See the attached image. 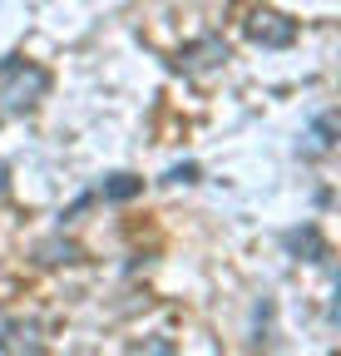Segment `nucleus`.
Returning <instances> with one entry per match:
<instances>
[{
  "mask_svg": "<svg viewBox=\"0 0 341 356\" xmlns=\"http://www.w3.org/2000/svg\"><path fill=\"white\" fill-rule=\"evenodd\" d=\"M50 89V74L40 70L35 60H0V119H15V114H30Z\"/></svg>",
  "mask_w": 341,
  "mask_h": 356,
  "instance_id": "1",
  "label": "nucleus"
},
{
  "mask_svg": "<svg viewBox=\"0 0 341 356\" xmlns=\"http://www.w3.org/2000/svg\"><path fill=\"white\" fill-rule=\"evenodd\" d=\"M242 30H247L252 44H263V50H287L297 40V20H287L282 10H263V6L242 20Z\"/></svg>",
  "mask_w": 341,
  "mask_h": 356,
  "instance_id": "2",
  "label": "nucleus"
},
{
  "mask_svg": "<svg viewBox=\"0 0 341 356\" xmlns=\"http://www.w3.org/2000/svg\"><path fill=\"white\" fill-rule=\"evenodd\" d=\"M174 65H178L183 74H213V70H223V65H228V44H223V35H203L198 44L178 50Z\"/></svg>",
  "mask_w": 341,
  "mask_h": 356,
  "instance_id": "3",
  "label": "nucleus"
},
{
  "mask_svg": "<svg viewBox=\"0 0 341 356\" xmlns=\"http://www.w3.org/2000/svg\"><path fill=\"white\" fill-rule=\"evenodd\" d=\"M282 248L297 252L302 262H326V243H322V233L312 228V222H307V228H287L282 233Z\"/></svg>",
  "mask_w": 341,
  "mask_h": 356,
  "instance_id": "4",
  "label": "nucleus"
},
{
  "mask_svg": "<svg viewBox=\"0 0 341 356\" xmlns=\"http://www.w3.org/2000/svg\"><path fill=\"white\" fill-rule=\"evenodd\" d=\"M0 351H30V356H40V351H45L40 327L35 322H6V332H0Z\"/></svg>",
  "mask_w": 341,
  "mask_h": 356,
  "instance_id": "5",
  "label": "nucleus"
},
{
  "mask_svg": "<svg viewBox=\"0 0 341 356\" xmlns=\"http://www.w3.org/2000/svg\"><path fill=\"white\" fill-rule=\"evenodd\" d=\"M331 149H336V114H317L302 154H307V159H322V154H331Z\"/></svg>",
  "mask_w": 341,
  "mask_h": 356,
  "instance_id": "6",
  "label": "nucleus"
},
{
  "mask_svg": "<svg viewBox=\"0 0 341 356\" xmlns=\"http://www.w3.org/2000/svg\"><path fill=\"white\" fill-rule=\"evenodd\" d=\"M139 193H144V178H134V173H109L99 184V198H109V203H129Z\"/></svg>",
  "mask_w": 341,
  "mask_h": 356,
  "instance_id": "7",
  "label": "nucleus"
},
{
  "mask_svg": "<svg viewBox=\"0 0 341 356\" xmlns=\"http://www.w3.org/2000/svg\"><path fill=\"white\" fill-rule=\"evenodd\" d=\"M35 257L45 262V267H60V262H79L84 252H79L74 243H65V238H45V243L35 248Z\"/></svg>",
  "mask_w": 341,
  "mask_h": 356,
  "instance_id": "8",
  "label": "nucleus"
},
{
  "mask_svg": "<svg viewBox=\"0 0 341 356\" xmlns=\"http://www.w3.org/2000/svg\"><path fill=\"white\" fill-rule=\"evenodd\" d=\"M163 184H198V163H174L163 173Z\"/></svg>",
  "mask_w": 341,
  "mask_h": 356,
  "instance_id": "9",
  "label": "nucleus"
},
{
  "mask_svg": "<svg viewBox=\"0 0 341 356\" xmlns=\"http://www.w3.org/2000/svg\"><path fill=\"white\" fill-rule=\"evenodd\" d=\"M139 351H158V356H168V351H174V341H144Z\"/></svg>",
  "mask_w": 341,
  "mask_h": 356,
  "instance_id": "10",
  "label": "nucleus"
},
{
  "mask_svg": "<svg viewBox=\"0 0 341 356\" xmlns=\"http://www.w3.org/2000/svg\"><path fill=\"white\" fill-rule=\"evenodd\" d=\"M6 193H10V173H6V163H0V203H6Z\"/></svg>",
  "mask_w": 341,
  "mask_h": 356,
  "instance_id": "11",
  "label": "nucleus"
}]
</instances>
